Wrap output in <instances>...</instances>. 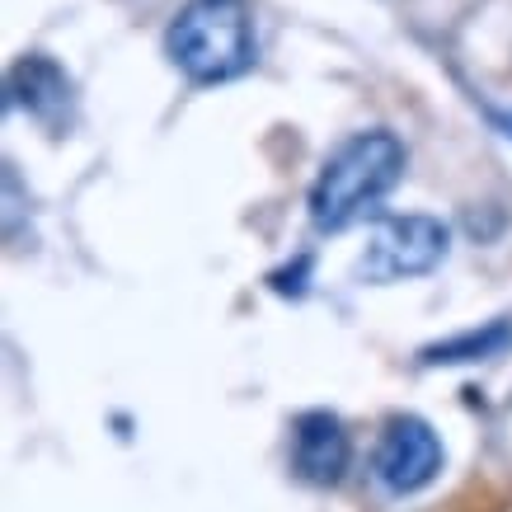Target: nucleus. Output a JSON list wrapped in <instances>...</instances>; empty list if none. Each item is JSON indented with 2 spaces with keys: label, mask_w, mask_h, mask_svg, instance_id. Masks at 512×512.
I'll use <instances>...</instances> for the list:
<instances>
[{
  "label": "nucleus",
  "mask_w": 512,
  "mask_h": 512,
  "mask_svg": "<svg viewBox=\"0 0 512 512\" xmlns=\"http://www.w3.org/2000/svg\"><path fill=\"white\" fill-rule=\"evenodd\" d=\"M400 174H404V146L395 132H381V127L353 132L348 141H339L329 151V160L315 174L311 198H306L311 226L334 235L348 231L353 221L372 217L376 207L395 193Z\"/></svg>",
  "instance_id": "f257e3e1"
},
{
  "label": "nucleus",
  "mask_w": 512,
  "mask_h": 512,
  "mask_svg": "<svg viewBox=\"0 0 512 512\" xmlns=\"http://www.w3.org/2000/svg\"><path fill=\"white\" fill-rule=\"evenodd\" d=\"M170 62L193 85H226L254 66V10L249 0H188L165 33Z\"/></svg>",
  "instance_id": "f03ea898"
},
{
  "label": "nucleus",
  "mask_w": 512,
  "mask_h": 512,
  "mask_svg": "<svg viewBox=\"0 0 512 512\" xmlns=\"http://www.w3.org/2000/svg\"><path fill=\"white\" fill-rule=\"evenodd\" d=\"M451 235L437 217H423V212H409V217H386L376 221L372 240L362 249V278L372 282H404V278H423L433 273L442 259H447Z\"/></svg>",
  "instance_id": "7ed1b4c3"
},
{
  "label": "nucleus",
  "mask_w": 512,
  "mask_h": 512,
  "mask_svg": "<svg viewBox=\"0 0 512 512\" xmlns=\"http://www.w3.org/2000/svg\"><path fill=\"white\" fill-rule=\"evenodd\" d=\"M442 475V442H437L433 423L419 414H395L381 423V437L372 447V480L395 498H409L428 489Z\"/></svg>",
  "instance_id": "20e7f679"
},
{
  "label": "nucleus",
  "mask_w": 512,
  "mask_h": 512,
  "mask_svg": "<svg viewBox=\"0 0 512 512\" xmlns=\"http://www.w3.org/2000/svg\"><path fill=\"white\" fill-rule=\"evenodd\" d=\"M353 461V442L343 433V423L325 409H311L292 423V470L301 475L306 484H329L343 480V470Z\"/></svg>",
  "instance_id": "39448f33"
},
{
  "label": "nucleus",
  "mask_w": 512,
  "mask_h": 512,
  "mask_svg": "<svg viewBox=\"0 0 512 512\" xmlns=\"http://www.w3.org/2000/svg\"><path fill=\"white\" fill-rule=\"evenodd\" d=\"M10 104L38 118L43 127H62L66 109H71V80L57 62L47 57H24L10 71Z\"/></svg>",
  "instance_id": "423d86ee"
},
{
  "label": "nucleus",
  "mask_w": 512,
  "mask_h": 512,
  "mask_svg": "<svg viewBox=\"0 0 512 512\" xmlns=\"http://www.w3.org/2000/svg\"><path fill=\"white\" fill-rule=\"evenodd\" d=\"M508 343H512V329L494 325V329H484V334H461V339L433 343V348H423V357L428 362H480L489 353H503Z\"/></svg>",
  "instance_id": "0eeeda50"
}]
</instances>
